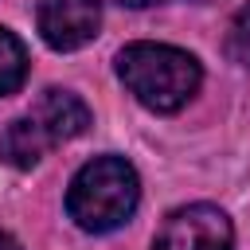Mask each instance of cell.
Listing matches in <instances>:
<instances>
[{
	"instance_id": "1",
	"label": "cell",
	"mask_w": 250,
	"mask_h": 250,
	"mask_svg": "<svg viewBox=\"0 0 250 250\" xmlns=\"http://www.w3.org/2000/svg\"><path fill=\"white\" fill-rule=\"evenodd\" d=\"M117 74L129 86V94L156 109V113H172L180 105H188V98L199 90V62L168 43H129L117 55Z\"/></svg>"
},
{
	"instance_id": "2",
	"label": "cell",
	"mask_w": 250,
	"mask_h": 250,
	"mask_svg": "<svg viewBox=\"0 0 250 250\" xmlns=\"http://www.w3.org/2000/svg\"><path fill=\"white\" fill-rule=\"evenodd\" d=\"M137 199H141V180L133 164L121 156H94L74 172L66 191V211L82 230L105 234L117 230L137 211Z\"/></svg>"
},
{
	"instance_id": "3",
	"label": "cell",
	"mask_w": 250,
	"mask_h": 250,
	"mask_svg": "<svg viewBox=\"0 0 250 250\" xmlns=\"http://www.w3.org/2000/svg\"><path fill=\"white\" fill-rule=\"evenodd\" d=\"M230 219L211 203H191L164 219L152 250H230Z\"/></svg>"
},
{
	"instance_id": "4",
	"label": "cell",
	"mask_w": 250,
	"mask_h": 250,
	"mask_svg": "<svg viewBox=\"0 0 250 250\" xmlns=\"http://www.w3.org/2000/svg\"><path fill=\"white\" fill-rule=\"evenodd\" d=\"M39 35L55 51H78L98 35L102 4L98 0H39L35 8Z\"/></svg>"
},
{
	"instance_id": "5",
	"label": "cell",
	"mask_w": 250,
	"mask_h": 250,
	"mask_svg": "<svg viewBox=\"0 0 250 250\" xmlns=\"http://www.w3.org/2000/svg\"><path fill=\"white\" fill-rule=\"evenodd\" d=\"M51 145H55V141H51V133L39 125V117H16V121H8V129L0 133V160L12 164V168H35Z\"/></svg>"
},
{
	"instance_id": "6",
	"label": "cell",
	"mask_w": 250,
	"mask_h": 250,
	"mask_svg": "<svg viewBox=\"0 0 250 250\" xmlns=\"http://www.w3.org/2000/svg\"><path fill=\"white\" fill-rule=\"evenodd\" d=\"M39 125L51 133V141H70L90 125V109L82 105V98H74L70 90H47L39 102Z\"/></svg>"
},
{
	"instance_id": "7",
	"label": "cell",
	"mask_w": 250,
	"mask_h": 250,
	"mask_svg": "<svg viewBox=\"0 0 250 250\" xmlns=\"http://www.w3.org/2000/svg\"><path fill=\"white\" fill-rule=\"evenodd\" d=\"M23 74H27V51L8 27H0V94H16L23 86Z\"/></svg>"
},
{
	"instance_id": "8",
	"label": "cell",
	"mask_w": 250,
	"mask_h": 250,
	"mask_svg": "<svg viewBox=\"0 0 250 250\" xmlns=\"http://www.w3.org/2000/svg\"><path fill=\"white\" fill-rule=\"evenodd\" d=\"M230 55H234L242 66H250V4L238 8L234 23H230Z\"/></svg>"
},
{
	"instance_id": "9",
	"label": "cell",
	"mask_w": 250,
	"mask_h": 250,
	"mask_svg": "<svg viewBox=\"0 0 250 250\" xmlns=\"http://www.w3.org/2000/svg\"><path fill=\"white\" fill-rule=\"evenodd\" d=\"M0 250H20V242H16V238H8V234H0Z\"/></svg>"
},
{
	"instance_id": "10",
	"label": "cell",
	"mask_w": 250,
	"mask_h": 250,
	"mask_svg": "<svg viewBox=\"0 0 250 250\" xmlns=\"http://www.w3.org/2000/svg\"><path fill=\"white\" fill-rule=\"evenodd\" d=\"M121 4H129V8H148V4H160V0H121Z\"/></svg>"
}]
</instances>
